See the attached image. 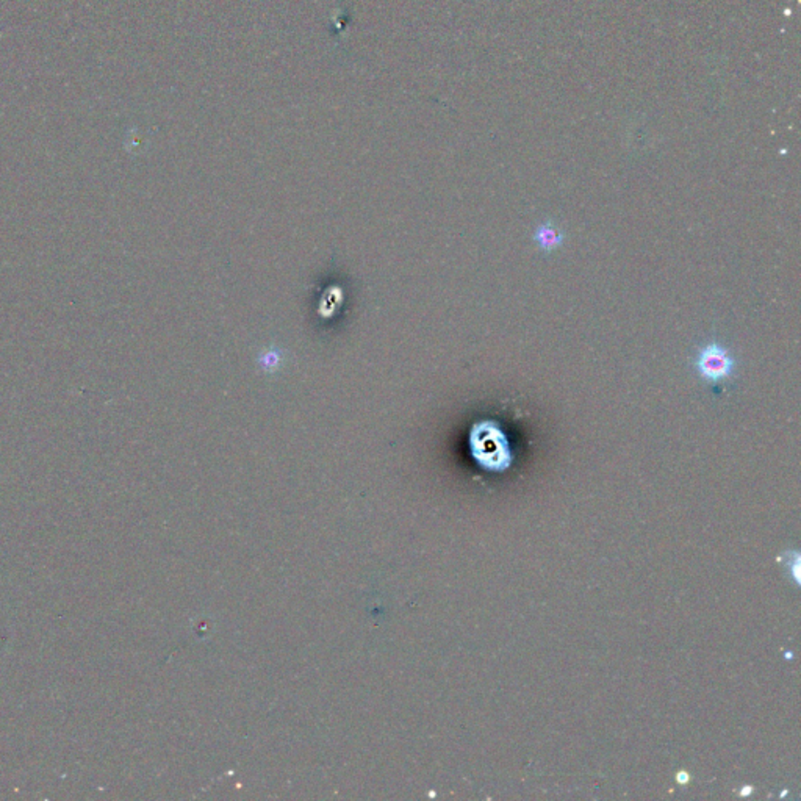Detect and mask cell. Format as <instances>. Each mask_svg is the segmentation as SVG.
<instances>
[{
  "instance_id": "6da1fadb",
  "label": "cell",
  "mask_w": 801,
  "mask_h": 801,
  "mask_svg": "<svg viewBox=\"0 0 801 801\" xmlns=\"http://www.w3.org/2000/svg\"><path fill=\"white\" fill-rule=\"evenodd\" d=\"M471 449L482 468L501 473L513 462L510 443L495 421H482L471 432Z\"/></svg>"
},
{
  "instance_id": "7a4b0ae2",
  "label": "cell",
  "mask_w": 801,
  "mask_h": 801,
  "mask_svg": "<svg viewBox=\"0 0 801 801\" xmlns=\"http://www.w3.org/2000/svg\"><path fill=\"white\" fill-rule=\"evenodd\" d=\"M735 368L734 357L729 349L720 343H707L698 350L695 369L698 376L707 384H720L733 376Z\"/></svg>"
},
{
  "instance_id": "3957f363",
  "label": "cell",
  "mask_w": 801,
  "mask_h": 801,
  "mask_svg": "<svg viewBox=\"0 0 801 801\" xmlns=\"http://www.w3.org/2000/svg\"><path fill=\"white\" fill-rule=\"evenodd\" d=\"M534 238H535V241H537V245H539L542 249L553 250V249H556L557 246L561 245L562 235H561L559 232H557L553 226L545 223V224H542V226L537 228V232H535Z\"/></svg>"
}]
</instances>
